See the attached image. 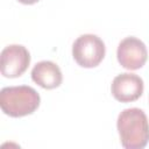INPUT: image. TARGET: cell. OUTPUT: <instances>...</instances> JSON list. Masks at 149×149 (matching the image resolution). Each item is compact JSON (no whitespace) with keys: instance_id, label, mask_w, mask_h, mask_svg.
<instances>
[{"instance_id":"6da1fadb","label":"cell","mask_w":149,"mask_h":149,"mask_svg":"<svg viewBox=\"0 0 149 149\" xmlns=\"http://www.w3.org/2000/svg\"><path fill=\"white\" fill-rule=\"evenodd\" d=\"M120 142L126 149H142L149 142V121L140 108L123 109L116 121Z\"/></svg>"},{"instance_id":"3957f363","label":"cell","mask_w":149,"mask_h":149,"mask_svg":"<svg viewBox=\"0 0 149 149\" xmlns=\"http://www.w3.org/2000/svg\"><path fill=\"white\" fill-rule=\"evenodd\" d=\"M106 54L105 43L93 34L80 35L72 45V56L76 63L86 69L98 66Z\"/></svg>"},{"instance_id":"277c9868","label":"cell","mask_w":149,"mask_h":149,"mask_svg":"<svg viewBox=\"0 0 149 149\" xmlns=\"http://www.w3.org/2000/svg\"><path fill=\"white\" fill-rule=\"evenodd\" d=\"M30 64V54L21 44H10L2 49L0 55V71L6 78L22 76Z\"/></svg>"},{"instance_id":"ba28073f","label":"cell","mask_w":149,"mask_h":149,"mask_svg":"<svg viewBox=\"0 0 149 149\" xmlns=\"http://www.w3.org/2000/svg\"><path fill=\"white\" fill-rule=\"evenodd\" d=\"M17 1L21 2V3H23V5H34V3L38 2L40 0H17Z\"/></svg>"},{"instance_id":"7a4b0ae2","label":"cell","mask_w":149,"mask_h":149,"mask_svg":"<svg viewBox=\"0 0 149 149\" xmlns=\"http://www.w3.org/2000/svg\"><path fill=\"white\" fill-rule=\"evenodd\" d=\"M40 102V94L28 85L3 87L0 92L1 109L12 118L33 114L38 108Z\"/></svg>"},{"instance_id":"52a82bcc","label":"cell","mask_w":149,"mask_h":149,"mask_svg":"<svg viewBox=\"0 0 149 149\" xmlns=\"http://www.w3.org/2000/svg\"><path fill=\"white\" fill-rule=\"evenodd\" d=\"M31 79L42 88L52 90L62 84L63 74L56 63L51 61H42L36 63L33 68Z\"/></svg>"},{"instance_id":"8992f818","label":"cell","mask_w":149,"mask_h":149,"mask_svg":"<svg viewBox=\"0 0 149 149\" xmlns=\"http://www.w3.org/2000/svg\"><path fill=\"white\" fill-rule=\"evenodd\" d=\"M143 80L134 73L118 74L111 85L112 95L120 102H132L137 100L143 93Z\"/></svg>"},{"instance_id":"5b68a950","label":"cell","mask_w":149,"mask_h":149,"mask_svg":"<svg viewBox=\"0 0 149 149\" xmlns=\"http://www.w3.org/2000/svg\"><path fill=\"white\" fill-rule=\"evenodd\" d=\"M116 57L122 68L127 70H139L148 59V50L141 40L129 36L119 43Z\"/></svg>"}]
</instances>
